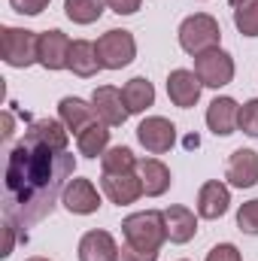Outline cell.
Here are the masks:
<instances>
[{
	"label": "cell",
	"instance_id": "cell-20",
	"mask_svg": "<svg viewBox=\"0 0 258 261\" xmlns=\"http://www.w3.org/2000/svg\"><path fill=\"white\" fill-rule=\"evenodd\" d=\"M67 70H73V73L82 76V79H88V76H94L97 70H104V67H100V58H97V46L88 43V40H73L70 67H67Z\"/></svg>",
	"mask_w": 258,
	"mask_h": 261
},
{
	"label": "cell",
	"instance_id": "cell-7",
	"mask_svg": "<svg viewBox=\"0 0 258 261\" xmlns=\"http://www.w3.org/2000/svg\"><path fill=\"white\" fill-rule=\"evenodd\" d=\"M137 140H140V146L146 152L164 155L176 143V125L170 119H164V116H149V119H143L137 125Z\"/></svg>",
	"mask_w": 258,
	"mask_h": 261
},
{
	"label": "cell",
	"instance_id": "cell-28",
	"mask_svg": "<svg viewBox=\"0 0 258 261\" xmlns=\"http://www.w3.org/2000/svg\"><path fill=\"white\" fill-rule=\"evenodd\" d=\"M203 261H240V249L234 243H219V246H213L207 252Z\"/></svg>",
	"mask_w": 258,
	"mask_h": 261
},
{
	"label": "cell",
	"instance_id": "cell-8",
	"mask_svg": "<svg viewBox=\"0 0 258 261\" xmlns=\"http://www.w3.org/2000/svg\"><path fill=\"white\" fill-rule=\"evenodd\" d=\"M91 107H94L97 119H100L104 125H110V128H122L131 116L128 103H125V94H122V88H116V85H100V88H94Z\"/></svg>",
	"mask_w": 258,
	"mask_h": 261
},
{
	"label": "cell",
	"instance_id": "cell-9",
	"mask_svg": "<svg viewBox=\"0 0 258 261\" xmlns=\"http://www.w3.org/2000/svg\"><path fill=\"white\" fill-rule=\"evenodd\" d=\"M200 91H203V82L197 79L194 70H173L167 76V97L173 100V107L179 110H192L194 103L200 100Z\"/></svg>",
	"mask_w": 258,
	"mask_h": 261
},
{
	"label": "cell",
	"instance_id": "cell-12",
	"mask_svg": "<svg viewBox=\"0 0 258 261\" xmlns=\"http://www.w3.org/2000/svg\"><path fill=\"white\" fill-rule=\"evenodd\" d=\"M61 203L73 216H91L100 210V195H97L91 179H70L64 195H61Z\"/></svg>",
	"mask_w": 258,
	"mask_h": 261
},
{
	"label": "cell",
	"instance_id": "cell-23",
	"mask_svg": "<svg viewBox=\"0 0 258 261\" xmlns=\"http://www.w3.org/2000/svg\"><path fill=\"white\" fill-rule=\"evenodd\" d=\"M137 155L128 146H110L100 155V170L104 173H137Z\"/></svg>",
	"mask_w": 258,
	"mask_h": 261
},
{
	"label": "cell",
	"instance_id": "cell-18",
	"mask_svg": "<svg viewBox=\"0 0 258 261\" xmlns=\"http://www.w3.org/2000/svg\"><path fill=\"white\" fill-rule=\"evenodd\" d=\"M137 176L143 182V195L146 197H161L167 189H170V167L158 158H143L137 164Z\"/></svg>",
	"mask_w": 258,
	"mask_h": 261
},
{
	"label": "cell",
	"instance_id": "cell-2",
	"mask_svg": "<svg viewBox=\"0 0 258 261\" xmlns=\"http://www.w3.org/2000/svg\"><path fill=\"white\" fill-rule=\"evenodd\" d=\"M122 234L125 243L137 246V249H152L158 252L167 240V225H164V213L158 210H146V213H131L122 222Z\"/></svg>",
	"mask_w": 258,
	"mask_h": 261
},
{
	"label": "cell",
	"instance_id": "cell-5",
	"mask_svg": "<svg viewBox=\"0 0 258 261\" xmlns=\"http://www.w3.org/2000/svg\"><path fill=\"white\" fill-rule=\"evenodd\" d=\"M94 46H97V58H100L104 70H122L137 58V40L131 31L113 28V31L100 34V40Z\"/></svg>",
	"mask_w": 258,
	"mask_h": 261
},
{
	"label": "cell",
	"instance_id": "cell-34",
	"mask_svg": "<svg viewBox=\"0 0 258 261\" xmlns=\"http://www.w3.org/2000/svg\"><path fill=\"white\" fill-rule=\"evenodd\" d=\"M28 261H49V258H43V255H34V258H28Z\"/></svg>",
	"mask_w": 258,
	"mask_h": 261
},
{
	"label": "cell",
	"instance_id": "cell-32",
	"mask_svg": "<svg viewBox=\"0 0 258 261\" xmlns=\"http://www.w3.org/2000/svg\"><path fill=\"white\" fill-rule=\"evenodd\" d=\"M12 231H15V225L3 222V234H6V240H3V252H0L3 258H6V255H12V243H15V240H12Z\"/></svg>",
	"mask_w": 258,
	"mask_h": 261
},
{
	"label": "cell",
	"instance_id": "cell-17",
	"mask_svg": "<svg viewBox=\"0 0 258 261\" xmlns=\"http://www.w3.org/2000/svg\"><path fill=\"white\" fill-rule=\"evenodd\" d=\"M228 206H231V192H228L225 182L210 179V182L200 186V192H197V216L200 219H210V222L222 219L228 213Z\"/></svg>",
	"mask_w": 258,
	"mask_h": 261
},
{
	"label": "cell",
	"instance_id": "cell-19",
	"mask_svg": "<svg viewBox=\"0 0 258 261\" xmlns=\"http://www.w3.org/2000/svg\"><path fill=\"white\" fill-rule=\"evenodd\" d=\"M164 225H167V240L170 243H189L194 234H197V219L189 206H167L164 210Z\"/></svg>",
	"mask_w": 258,
	"mask_h": 261
},
{
	"label": "cell",
	"instance_id": "cell-24",
	"mask_svg": "<svg viewBox=\"0 0 258 261\" xmlns=\"http://www.w3.org/2000/svg\"><path fill=\"white\" fill-rule=\"evenodd\" d=\"M107 0H64V12L73 24H94L104 15Z\"/></svg>",
	"mask_w": 258,
	"mask_h": 261
},
{
	"label": "cell",
	"instance_id": "cell-26",
	"mask_svg": "<svg viewBox=\"0 0 258 261\" xmlns=\"http://www.w3.org/2000/svg\"><path fill=\"white\" fill-rule=\"evenodd\" d=\"M237 228H240L243 234L258 237V197L255 200H246V203L237 210Z\"/></svg>",
	"mask_w": 258,
	"mask_h": 261
},
{
	"label": "cell",
	"instance_id": "cell-27",
	"mask_svg": "<svg viewBox=\"0 0 258 261\" xmlns=\"http://www.w3.org/2000/svg\"><path fill=\"white\" fill-rule=\"evenodd\" d=\"M237 128L243 130L246 137H255L258 140V97L246 100L240 107V119H237Z\"/></svg>",
	"mask_w": 258,
	"mask_h": 261
},
{
	"label": "cell",
	"instance_id": "cell-30",
	"mask_svg": "<svg viewBox=\"0 0 258 261\" xmlns=\"http://www.w3.org/2000/svg\"><path fill=\"white\" fill-rule=\"evenodd\" d=\"M122 261H158V252H152V249H137V246L125 243V246H122Z\"/></svg>",
	"mask_w": 258,
	"mask_h": 261
},
{
	"label": "cell",
	"instance_id": "cell-21",
	"mask_svg": "<svg viewBox=\"0 0 258 261\" xmlns=\"http://www.w3.org/2000/svg\"><path fill=\"white\" fill-rule=\"evenodd\" d=\"M122 94H125V103H128V113H146L152 103H155V85L146 79V76H134L125 82V88H122Z\"/></svg>",
	"mask_w": 258,
	"mask_h": 261
},
{
	"label": "cell",
	"instance_id": "cell-1",
	"mask_svg": "<svg viewBox=\"0 0 258 261\" xmlns=\"http://www.w3.org/2000/svg\"><path fill=\"white\" fill-rule=\"evenodd\" d=\"M73 173L76 158L67 149H52L24 130V140L15 143L6 158V222L15 228H31L46 219Z\"/></svg>",
	"mask_w": 258,
	"mask_h": 261
},
{
	"label": "cell",
	"instance_id": "cell-31",
	"mask_svg": "<svg viewBox=\"0 0 258 261\" xmlns=\"http://www.w3.org/2000/svg\"><path fill=\"white\" fill-rule=\"evenodd\" d=\"M107 6H110L116 15H134V12L143 6V0H107Z\"/></svg>",
	"mask_w": 258,
	"mask_h": 261
},
{
	"label": "cell",
	"instance_id": "cell-35",
	"mask_svg": "<svg viewBox=\"0 0 258 261\" xmlns=\"http://www.w3.org/2000/svg\"><path fill=\"white\" fill-rule=\"evenodd\" d=\"M240 3H243V0H231V6H240Z\"/></svg>",
	"mask_w": 258,
	"mask_h": 261
},
{
	"label": "cell",
	"instance_id": "cell-11",
	"mask_svg": "<svg viewBox=\"0 0 258 261\" xmlns=\"http://www.w3.org/2000/svg\"><path fill=\"white\" fill-rule=\"evenodd\" d=\"M225 179L234 189H252L258 186V152L255 149H237L228 158Z\"/></svg>",
	"mask_w": 258,
	"mask_h": 261
},
{
	"label": "cell",
	"instance_id": "cell-10",
	"mask_svg": "<svg viewBox=\"0 0 258 261\" xmlns=\"http://www.w3.org/2000/svg\"><path fill=\"white\" fill-rule=\"evenodd\" d=\"M70 49L73 40L64 31H43L40 34V64L46 70H67L70 67Z\"/></svg>",
	"mask_w": 258,
	"mask_h": 261
},
{
	"label": "cell",
	"instance_id": "cell-15",
	"mask_svg": "<svg viewBox=\"0 0 258 261\" xmlns=\"http://www.w3.org/2000/svg\"><path fill=\"white\" fill-rule=\"evenodd\" d=\"M237 119H240V103L234 97H216L207 107V128L216 137H231L234 130H240Z\"/></svg>",
	"mask_w": 258,
	"mask_h": 261
},
{
	"label": "cell",
	"instance_id": "cell-22",
	"mask_svg": "<svg viewBox=\"0 0 258 261\" xmlns=\"http://www.w3.org/2000/svg\"><path fill=\"white\" fill-rule=\"evenodd\" d=\"M76 149L85 158H100L110 149V125H104V122L88 125V128L76 137Z\"/></svg>",
	"mask_w": 258,
	"mask_h": 261
},
{
	"label": "cell",
	"instance_id": "cell-16",
	"mask_svg": "<svg viewBox=\"0 0 258 261\" xmlns=\"http://www.w3.org/2000/svg\"><path fill=\"white\" fill-rule=\"evenodd\" d=\"M58 119H61L64 128L70 130V134H76V137L88 128V125L100 122L97 113H94V107H91V100H82V97H61V100H58Z\"/></svg>",
	"mask_w": 258,
	"mask_h": 261
},
{
	"label": "cell",
	"instance_id": "cell-33",
	"mask_svg": "<svg viewBox=\"0 0 258 261\" xmlns=\"http://www.w3.org/2000/svg\"><path fill=\"white\" fill-rule=\"evenodd\" d=\"M12 134H15L12 130V110H6L3 113V140H12Z\"/></svg>",
	"mask_w": 258,
	"mask_h": 261
},
{
	"label": "cell",
	"instance_id": "cell-25",
	"mask_svg": "<svg viewBox=\"0 0 258 261\" xmlns=\"http://www.w3.org/2000/svg\"><path fill=\"white\" fill-rule=\"evenodd\" d=\"M234 28L243 37H258V0H243L234 6Z\"/></svg>",
	"mask_w": 258,
	"mask_h": 261
},
{
	"label": "cell",
	"instance_id": "cell-3",
	"mask_svg": "<svg viewBox=\"0 0 258 261\" xmlns=\"http://www.w3.org/2000/svg\"><path fill=\"white\" fill-rule=\"evenodd\" d=\"M219 43H222V28L207 12H194L179 24V46H183V52H189L194 58L210 49H219Z\"/></svg>",
	"mask_w": 258,
	"mask_h": 261
},
{
	"label": "cell",
	"instance_id": "cell-6",
	"mask_svg": "<svg viewBox=\"0 0 258 261\" xmlns=\"http://www.w3.org/2000/svg\"><path fill=\"white\" fill-rule=\"evenodd\" d=\"M194 73L203 88H225L234 82V58L225 49H210L194 58Z\"/></svg>",
	"mask_w": 258,
	"mask_h": 261
},
{
	"label": "cell",
	"instance_id": "cell-4",
	"mask_svg": "<svg viewBox=\"0 0 258 261\" xmlns=\"http://www.w3.org/2000/svg\"><path fill=\"white\" fill-rule=\"evenodd\" d=\"M0 52H3V61L15 70L40 64V34H34L28 28H3Z\"/></svg>",
	"mask_w": 258,
	"mask_h": 261
},
{
	"label": "cell",
	"instance_id": "cell-29",
	"mask_svg": "<svg viewBox=\"0 0 258 261\" xmlns=\"http://www.w3.org/2000/svg\"><path fill=\"white\" fill-rule=\"evenodd\" d=\"M9 6H12L18 15H40V12L49 6V0H9Z\"/></svg>",
	"mask_w": 258,
	"mask_h": 261
},
{
	"label": "cell",
	"instance_id": "cell-13",
	"mask_svg": "<svg viewBox=\"0 0 258 261\" xmlns=\"http://www.w3.org/2000/svg\"><path fill=\"white\" fill-rule=\"evenodd\" d=\"M79 261H122V249L110 231H85L79 240Z\"/></svg>",
	"mask_w": 258,
	"mask_h": 261
},
{
	"label": "cell",
	"instance_id": "cell-14",
	"mask_svg": "<svg viewBox=\"0 0 258 261\" xmlns=\"http://www.w3.org/2000/svg\"><path fill=\"white\" fill-rule=\"evenodd\" d=\"M100 186H104V195L116 206H128V203H137L143 197V182L137 173H104Z\"/></svg>",
	"mask_w": 258,
	"mask_h": 261
}]
</instances>
